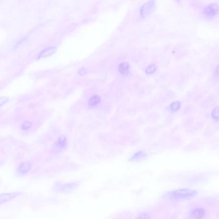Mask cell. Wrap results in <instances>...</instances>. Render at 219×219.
Segmentation results:
<instances>
[{
    "label": "cell",
    "instance_id": "obj_5",
    "mask_svg": "<svg viewBox=\"0 0 219 219\" xmlns=\"http://www.w3.org/2000/svg\"><path fill=\"white\" fill-rule=\"evenodd\" d=\"M31 163L29 162H25L22 163L18 168V171L21 174H25L28 173L31 169Z\"/></svg>",
    "mask_w": 219,
    "mask_h": 219
},
{
    "label": "cell",
    "instance_id": "obj_4",
    "mask_svg": "<svg viewBox=\"0 0 219 219\" xmlns=\"http://www.w3.org/2000/svg\"><path fill=\"white\" fill-rule=\"evenodd\" d=\"M55 50H56V48L54 47L47 48L45 49V50H42L40 53L39 56H38V58L40 59V58H44V57H47L50 56L53 53H54Z\"/></svg>",
    "mask_w": 219,
    "mask_h": 219
},
{
    "label": "cell",
    "instance_id": "obj_2",
    "mask_svg": "<svg viewBox=\"0 0 219 219\" xmlns=\"http://www.w3.org/2000/svg\"><path fill=\"white\" fill-rule=\"evenodd\" d=\"M21 195L19 192H11L0 194V204H5Z\"/></svg>",
    "mask_w": 219,
    "mask_h": 219
},
{
    "label": "cell",
    "instance_id": "obj_3",
    "mask_svg": "<svg viewBox=\"0 0 219 219\" xmlns=\"http://www.w3.org/2000/svg\"><path fill=\"white\" fill-rule=\"evenodd\" d=\"M219 7L217 3H211L208 5L204 9V14L206 15L208 17H213L218 11Z\"/></svg>",
    "mask_w": 219,
    "mask_h": 219
},
{
    "label": "cell",
    "instance_id": "obj_8",
    "mask_svg": "<svg viewBox=\"0 0 219 219\" xmlns=\"http://www.w3.org/2000/svg\"><path fill=\"white\" fill-rule=\"evenodd\" d=\"M100 97L99 96H92L90 100H89V106H90V107H93V106H96L97 104H98V103H100Z\"/></svg>",
    "mask_w": 219,
    "mask_h": 219
},
{
    "label": "cell",
    "instance_id": "obj_16",
    "mask_svg": "<svg viewBox=\"0 0 219 219\" xmlns=\"http://www.w3.org/2000/svg\"><path fill=\"white\" fill-rule=\"evenodd\" d=\"M6 102L4 98H0V106H2V104H3V103Z\"/></svg>",
    "mask_w": 219,
    "mask_h": 219
},
{
    "label": "cell",
    "instance_id": "obj_12",
    "mask_svg": "<svg viewBox=\"0 0 219 219\" xmlns=\"http://www.w3.org/2000/svg\"><path fill=\"white\" fill-rule=\"evenodd\" d=\"M179 107H180V103L179 102H173L171 106V109L173 111H176L178 110V109H179Z\"/></svg>",
    "mask_w": 219,
    "mask_h": 219
},
{
    "label": "cell",
    "instance_id": "obj_17",
    "mask_svg": "<svg viewBox=\"0 0 219 219\" xmlns=\"http://www.w3.org/2000/svg\"><path fill=\"white\" fill-rule=\"evenodd\" d=\"M216 73L219 75V66L217 67V69H216Z\"/></svg>",
    "mask_w": 219,
    "mask_h": 219
},
{
    "label": "cell",
    "instance_id": "obj_6",
    "mask_svg": "<svg viewBox=\"0 0 219 219\" xmlns=\"http://www.w3.org/2000/svg\"><path fill=\"white\" fill-rule=\"evenodd\" d=\"M77 187V185H76V183H67L61 186V187L60 188L61 189L62 191H66V192H69L70 191L73 190L74 188Z\"/></svg>",
    "mask_w": 219,
    "mask_h": 219
},
{
    "label": "cell",
    "instance_id": "obj_15",
    "mask_svg": "<svg viewBox=\"0 0 219 219\" xmlns=\"http://www.w3.org/2000/svg\"><path fill=\"white\" fill-rule=\"evenodd\" d=\"M136 219H151V217H149V215L146 214V213H141L140 214Z\"/></svg>",
    "mask_w": 219,
    "mask_h": 219
},
{
    "label": "cell",
    "instance_id": "obj_7",
    "mask_svg": "<svg viewBox=\"0 0 219 219\" xmlns=\"http://www.w3.org/2000/svg\"><path fill=\"white\" fill-rule=\"evenodd\" d=\"M205 215V211L202 208H197L192 213V217L195 219H201Z\"/></svg>",
    "mask_w": 219,
    "mask_h": 219
},
{
    "label": "cell",
    "instance_id": "obj_13",
    "mask_svg": "<svg viewBox=\"0 0 219 219\" xmlns=\"http://www.w3.org/2000/svg\"><path fill=\"white\" fill-rule=\"evenodd\" d=\"M156 66L155 65H151L147 67V68L146 69V73H154L155 72L156 70Z\"/></svg>",
    "mask_w": 219,
    "mask_h": 219
},
{
    "label": "cell",
    "instance_id": "obj_9",
    "mask_svg": "<svg viewBox=\"0 0 219 219\" xmlns=\"http://www.w3.org/2000/svg\"><path fill=\"white\" fill-rule=\"evenodd\" d=\"M128 69H129V65L126 62L122 63L119 66V72L123 74L127 73L128 72Z\"/></svg>",
    "mask_w": 219,
    "mask_h": 219
},
{
    "label": "cell",
    "instance_id": "obj_14",
    "mask_svg": "<svg viewBox=\"0 0 219 219\" xmlns=\"http://www.w3.org/2000/svg\"><path fill=\"white\" fill-rule=\"evenodd\" d=\"M31 123L30 122H25V123H23V125H22V129H23V130H28L29 129H30V127H31Z\"/></svg>",
    "mask_w": 219,
    "mask_h": 219
},
{
    "label": "cell",
    "instance_id": "obj_11",
    "mask_svg": "<svg viewBox=\"0 0 219 219\" xmlns=\"http://www.w3.org/2000/svg\"><path fill=\"white\" fill-rule=\"evenodd\" d=\"M212 117L216 121H218L219 120V107H215L212 112Z\"/></svg>",
    "mask_w": 219,
    "mask_h": 219
},
{
    "label": "cell",
    "instance_id": "obj_10",
    "mask_svg": "<svg viewBox=\"0 0 219 219\" xmlns=\"http://www.w3.org/2000/svg\"><path fill=\"white\" fill-rule=\"evenodd\" d=\"M145 157V154H144L143 152L140 151L137 153L135 154V155L132 157V160L133 161H139L141 160L142 158H144Z\"/></svg>",
    "mask_w": 219,
    "mask_h": 219
},
{
    "label": "cell",
    "instance_id": "obj_1",
    "mask_svg": "<svg viewBox=\"0 0 219 219\" xmlns=\"http://www.w3.org/2000/svg\"><path fill=\"white\" fill-rule=\"evenodd\" d=\"M197 191L191 189L183 188L174 190L169 194L171 197L174 199H187L196 195Z\"/></svg>",
    "mask_w": 219,
    "mask_h": 219
}]
</instances>
